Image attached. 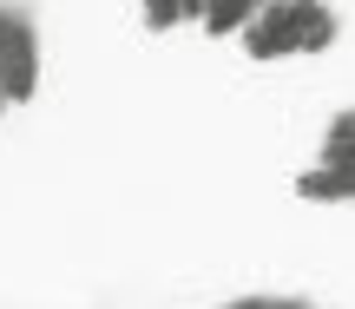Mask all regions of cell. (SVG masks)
<instances>
[{
  "label": "cell",
  "mask_w": 355,
  "mask_h": 309,
  "mask_svg": "<svg viewBox=\"0 0 355 309\" xmlns=\"http://www.w3.org/2000/svg\"><path fill=\"white\" fill-rule=\"evenodd\" d=\"M329 39H336V13L322 0H263L243 20L250 60H296V53H322Z\"/></svg>",
  "instance_id": "6da1fadb"
},
{
  "label": "cell",
  "mask_w": 355,
  "mask_h": 309,
  "mask_svg": "<svg viewBox=\"0 0 355 309\" xmlns=\"http://www.w3.org/2000/svg\"><path fill=\"white\" fill-rule=\"evenodd\" d=\"M40 86V33L20 7H0V105L33 99Z\"/></svg>",
  "instance_id": "7a4b0ae2"
},
{
  "label": "cell",
  "mask_w": 355,
  "mask_h": 309,
  "mask_svg": "<svg viewBox=\"0 0 355 309\" xmlns=\"http://www.w3.org/2000/svg\"><path fill=\"white\" fill-rule=\"evenodd\" d=\"M296 191H303V197H316V204H349L355 178H349V171H329V165H316V171H303V178H296Z\"/></svg>",
  "instance_id": "3957f363"
},
{
  "label": "cell",
  "mask_w": 355,
  "mask_h": 309,
  "mask_svg": "<svg viewBox=\"0 0 355 309\" xmlns=\"http://www.w3.org/2000/svg\"><path fill=\"white\" fill-rule=\"evenodd\" d=\"M263 7V0H204L198 26H211V33H243V20Z\"/></svg>",
  "instance_id": "277c9868"
},
{
  "label": "cell",
  "mask_w": 355,
  "mask_h": 309,
  "mask_svg": "<svg viewBox=\"0 0 355 309\" xmlns=\"http://www.w3.org/2000/svg\"><path fill=\"white\" fill-rule=\"evenodd\" d=\"M204 0H145V26H178V20H198Z\"/></svg>",
  "instance_id": "5b68a950"
},
{
  "label": "cell",
  "mask_w": 355,
  "mask_h": 309,
  "mask_svg": "<svg viewBox=\"0 0 355 309\" xmlns=\"http://www.w3.org/2000/svg\"><path fill=\"white\" fill-rule=\"evenodd\" d=\"M349 139H355V125H349V118H336V125H329V145H322V165H329V171H349L355 165Z\"/></svg>",
  "instance_id": "8992f818"
},
{
  "label": "cell",
  "mask_w": 355,
  "mask_h": 309,
  "mask_svg": "<svg viewBox=\"0 0 355 309\" xmlns=\"http://www.w3.org/2000/svg\"><path fill=\"white\" fill-rule=\"evenodd\" d=\"M224 309H316V303H309V297H237Z\"/></svg>",
  "instance_id": "52a82bcc"
}]
</instances>
